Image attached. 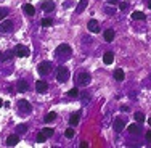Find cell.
Masks as SVG:
<instances>
[{
    "mask_svg": "<svg viewBox=\"0 0 151 148\" xmlns=\"http://www.w3.org/2000/svg\"><path fill=\"white\" fill-rule=\"evenodd\" d=\"M71 53H73V50H71V47L68 45V44H61L56 47V50H55V55L56 56H63V58H69L71 56Z\"/></svg>",
    "mask_w": 151,
    "mask_h": 148,
    "instance_id": "cell-1",
    "label": "cell"
},
{
    "mask_svg": "<svg viewBox=\"0 0 151 148\" xmlns=\"http://www.w3.org/2000/svg\"><path fill=\"white\" fill-rule=\"evenodd\" d=\"M37 71H39V74H42V76L50 74L53 71V63L52 61H42V63H39Z\"/></svg>",
    "mask_w": 151,
    "mask_h": 148,
    "instance_id": "cell-2",
    "label": "cell"
},
{
    "mask_svg": "<svg viewBox=\"0 0 151 148\" xmlns=\"http://www.w3.org/2000/svg\"><path fill=\"white\" fill-rule=\"evenodd\" d=\"M68 79H69V69L66 66H60L58 73H56V81L60 84H64V82H68Z\"/></svg>",
    "mask_w": 151,
    "mask_h": 148,
    "instance_id": "cell-3",
    "label": "cell"
},
{
    "mask_svg": "<svg viewBox=\"0 0 151 148\" xmlns=\"http://www.w3.org/2000/svg\"><path fill=\"white\" fill-rule=\"evenodd\" d=\"M15 55L19 56V58H26L29 56V48L26 45H16L15 47Z\"/></svg>",
    "mask_w": 151,
    "mask_h": 148,
    "instance_id": "cell-4",
    "label": "cell"
},
{
    "mask_svg": "<svg viewBox=\"0 0 151 148\" xmlns=\"http://www.w3.org/2000/svg\"><path fill=\"white\" fill-rule=\"evenodd\" d=\"M18 106H19V113L29 114L31 111H32V108H31V103L27 102V100H19V102H18Z\"/></svg>",
    "mask_w": 151,
    "mask_h": 148,
    "instance_id": "cell-5",
    "label": "cell"
},
{
    "mask_svg": "<svg viewBox=\"0 0 151 148\" xmlns=\"http://www.w3.org/2000/svg\"><path fill=\"white\" fill-rule=\"evenodd\" d=\"M90 81H92V76L88 73H81V74H79V77H77V82L81 85H88V84H90Z\"/></svg>",
    "mask_w": 151,
    "mask_h": 148,
    "instance_id": "cell-6",
    "label": "cell"
},
{
    "mask_svg": "<svg viewBox=\"0 0 151 148\" xmlns=\"http://www.w3.org/2000/svg\"><path fill=\"white\" fill-rule=\"evenodd\" d=\"M13 29V23L10 19H3L0 21V32H8Z\"/></svg>",
    "mask_w": 151,
    "mask_h": 148,
    "instance_id": "cell-7",
    "label": "cell"
},
{
    "mask_svg": "<svg viewBox=\"0 0 151 148\" xmlns=\"http://www.w3.org/2000/svg\"><path fill=\"white\" fill-rule=\"evenodd\" d=\"M35 89H37L39 93H45L47 90H48V84H47L45 81H37L35 82Z\"/></svg>",
    "mask_w": 151,
    "mask_h": 148,
    "instance_id": "cell-8",
    "label": "cell"
},
{
    "mask_svg": "<svg viewBox=\"0 0 151 148\" xmlns=\"http://www.w3.org/2000/svg\"><path fill=\"white\" fill-rule=\"evenodd\" d=\"M87 27H88V31H90V32L95 34V32L100 31V23L96 19H90V21H88V26Z\"/></svg>",
    "mask_w": 151,
    "mask_h": 148,
    "instance_id": "cell-9",
    "label": "cell"
},
{
    "mask_svg": "<svg viewBox=\"0 0 151 148\" xmlns=\"http://www.w3.org/2000/svg\"><path fill=\"white\" fill-rule=\"evenodd\" d=\"M18 142H19V137H18L16 134H12V135H8V139H6V145L8 147H15V145H18Z\"/></svg>",
    "mask_w": 151,
    "mask_h": 148,
    "instance_id": "cell-10",
    "label": "cell"
},
{
    "mask_svg": "<svg viewBox=\"0 0 151 148\" xmlns=\"http://www.w3.org/2000/svg\"><path fill=\"white\" fill-rule=\"evenodd\" d=\"M114 131L116 132H121L122 129H124V126H125V122H124V119H121V118H116L114 119Z\"/></svg>",
    "mask_w": 151,
    "mask_h": 148,
    "instance_id": "cell-11",
    "label": "cell"
},
{
    "mask_svg": "<svg viewBox=\"0 0 151 148\" xmlns=\"http://www.w3.org/2000/svg\"><path fill=\"white\" fill-rule=\"evenodd\" d=\"M42 10L44 12H53L55 10V3L52 0H45V2H42Z\"/></svg>",
    "mask_w": 151,
    "mask_h": 148,
    "instance_id": "cell-12",
    "label": "cell"
},
{
    "mask_svg": "<svg viewBox=\"0 0 151 148\" xmlns=\"http://www.w3.org/2000/svg\"><path fill=\"white\" fill-rule=\"evenodd\" d=\"M16 87H18V92H26L27 90V87H29V85H27V82L24 81V79H19V81H18V84H16Z\"/></svg>",
    "mask_w": 151,
    "mask_h": 148,
    "instance_id": "cell-13",
    "label": "cell"
},
{
    "mask_svg": "<svg viewBox=\"0 0 151 148\" xmlns=\"http://www.w3.org/2000/svg\"><path fill=\"white\" fill-rule=\"evenodd\" d=\"M114 35H116V32H114L113 29H106L105 32H103V37H105L106 42H113Z\"/></svg>",
    "mask_w": 151,
    "mask_h": 148,
    "instance_id": "cell-14",
    "label": "cell"
},
{
    "mask_svg": "<svg viewBox=\"0 0 151 148\" xmlns=\"http://www.w3.org/2000/svg\"><path fill=\"white\" fill-rule=\"evenodd\" d=\"M79 118H81V111H77V113L71 114V118H69V124L73 126V127H76V126L79 124Z\"/></svg>",
    "mask_w": 151,
    "mask_h": 148,
    "instance_id": "cell-15",
    "label": "cell"
},
{
    "mask_svg": "<svg viewBox=\"0 0 151 148\" xmlns=\"http://www.w3.org/2000/svg\"><path fill=\"white\" fill-rule=\"evenodd\" d=\"M113 61H114L113 52H106L105 55H103V63H105V64H113Z\"/></svg>",
    "mask_w": 151,
    "mask_h": 148,
    "instance_id": "cell-16",
    "label": "cell"
},
{
    "mask_svg": "<svg viewBox=\"0 0 151 148\" xmlns=\"http://www.w3.org/2000/svg\"><path fill=\"white\" fill-rule=\"evenodd\" d=\"M124 71H122V68H117V69H114V79H116V81H124Z\"/></svg>",
    "mask_w": 151,
    "mask_h": 148,
    "instance_id": "cell-17",
    "label": "cell"
},
{
    "mask_svg": "<svg viewBox=\"0 0 151 148\" xmlns=\"http://www.w3.org/2000/svg\"><path fill=\"white\" fill-rule=\"evenodd\" d=\"M24 12H26V15L32 16V15L35 13V8H34V5H32V3H26V5H24Z\"/></svg>",
    "mask_w": 151,
    "mask_h": 148,
    "instance_id": "cell-18",
    "label": "cell"
},
{
    "mask_svg": "<svg viewBox=\"0 0 151 148\" xmlns=\"http://www.w3.org/2000/svg\"><path fill=\"white\" fill-rule=\"evenodd\" d=\"M55 119H56V113H55V111H50V113L45 116V119H44V121L47 122V124H48V122H53Z\"/></svg>",
    "mask_w": 151,
    "mask_h": 148,
    "instance_id": "cell-19",
    "label": "cell"
},
{
    "mask_svg": "<svg viewBox=\"0 0 151 148\" xmlns=\"http://www.w3.org/2000/svg\"><path fill=\"white\" fill-rule=\"evenodd\" d=\"M135 121L138 122V124H142V122H145V114H143L142 111H137V113H135Z\"/></svg>",
    "mask_w": 151,
    "mask_h": 148,
    "instance_id": "cell-20",
    "label": "cell"
},
{
    "mask_svg": "<svg viewBox=\"0 0 151 148\" xmlns=\"http://www.w3.org/2000/svg\"><path fill=\"white\" fill-rule=\"evenodd\" d=\"M127 131L130 132V134H137V132H140V126H138V122L137 124H130L127 127Z\"/></svg>",
    "mask_w": 151,
    "mask_h": 148,
    "instance_id": "cell-21",
    "label": "cell"
},
{
    "mask_svg": "<svg viewBox=\"0 0 151 148\" xmlns=\"http://www.w3.org/2000/svg\"><path fill=\"white\" fill-rule=\"evenodd\" d=\"M85 6H87V0H81V2H79V5H77V8H76V12H77V13H82Z\"/></svg>",
    "mask_w": 151,
    "mask_h": 148,
    "instance_id": "cell-22",
    "label": "cell"
},
{
    "mask_svg": "<svg viewBox=\"0 0 151 148\" xmlns=\"http://www.w3.org/2000/svg\"><path fill=\"white\" fill-rule=\"evenodd\" d=\"M74 135H76V132H74L73 126H71L69 129H66V131H64V137H66V139H73Z\"/></svg>",
    "mask_w": 151,
    "mask_h": 148,
    "instance_id": "cell-23",
    "label": "cell"
},
{
    "mask_svg": "<svg viewBox=\"0 0 151 148\" xmlns=\"http://www.w3.org/2000/svg\"><path fill=\"white\" fill-rule=\"evenodd\" d=\"M68 97H69V98H79V90L77 89H71L69 92H68Z\"/></svg>",
    "mask_w": 151,
    "mask_h": 148,
    "instance_id": "cell-24",
    "label": "cell"
},
{
    "mask_svg": "<svg viewBox=\"0 0 151 148\" xmlns=\"http://www.w3.org/2000/svg\"><path fill=\"white\" fill-rule=\"evenodd\" d=\"M132 18H134V19H145V13L143 12H134L132 13Z\"/></svg>",
    "mask_w": 151,
    "mask_h": 148,
    "instance_id": "cell-25",
    "label": "cell"
},
{
    "mask_svg": "<svg viewBox=\"0 0 151 148\" xmlns=\"http://www.w3.org/2000/svg\"><path fill=\"white\" fill-rule=\"evenodd\" d=\"M45 140H47V134H45L44 131H40V132L37 134V142H39V143H44Z\"/></svg>",
    "mask_w": 151,
    "mask_h": 148,
    "instance_id": "cell-26",
    "label": "cell"
},
{
    "mask_svg": "<svg viewBox=\"0 0 151 148\" xmlns=\"http://www.w3.org/2000/svg\"><path fill=\"white\" fill-rule=\"evenodd\" d=\"M40 24H42L44 27H47V26H52V24H53V19H52V18H44V19L40 21Z\"/></svg>",
    "mask_w": 151,
    "mask_h": 148,
    "instance_id": "cell-27",
    "label": "cell"
},
{
    "mask_svg": "<svg viewBox=\"0 0 151 148\" xmlns=\"http://www.w3.org/2000/svg\"><path fill=\"white\" fill-rule=\"evenodd\" d=\"M26 131H27V126H26V124H19V126H16V132L24 134Z\"/></svg>",
    "mask_w": 151,
    "mask_h": 148,
    "instance_id": "cell-28",
    "label": "cell"
},
{
    "mask_svg": "<svg viewBox=\"0 0 151 148\" xmlns=\"http://www.w3.org/2000/svg\"><path fill=\"white\" fill-rule=\"evenodd\" d=\"M8 16V10L6 8H0V21H3V18Z\"/></svg>",
    "mask_w": 151,
    "mask_h": 148,
    "instance_id": "cell-29",
    "label": "cell"
},
{
    "mask_svg": "<svg viewBox=\"0 0 151 148\" xmlns=\"http://www.w3.org/2000/svg\"><path fill=\"white\" fill-rule=\"evenodd\" d=\"M127 8H129V3L127 2H121L119 3V10H121V12H125Z\"/></svg>",
    "mask_w": 151,
    "mask_h": 148,
    "instance_id": "cell-30",
    "label": "cell"
},
{
    "mask_svg": "<svg viewBox=\"0 0 151 148\" xmlns=\"http://www.w3.org/2000/svg\"><path fill=\"white\" fill-rule=\"evenodd\" d=\"M42 131H44V132L47 134V137H52V135H53V132H55L52 127H45V129H42Z\"/></svg>",
    "mask_w": 151,
    "mask_h": 148,
    "instance_id": "cell-31",
    "label": "cell"
},
{
    "mask_svg": "<svg viewBox=\"0 0 151 148\" xmlns=\"http://www.w3.org/2000/svg\"><path fill=\"white\" fill-rule=\"evenodd\" d=\"M105 12L108 13V15H111V13H114L116 10H114V6H113V8H111V6H106V8H105Z\"/></svg>",
    "mask_w": 151,
    "mask_h": 148,
    "instance_id": "cell-32",
    "label": "cell"
},
{
    "mask_svg": "<svg viewBox=\"0 0 151 148\" xmlns=\"http://www.w3.org/2000/svg\"><path fill=\"white\" fill-rule=\"evenodd\" d=\"M12 55H13V53H12V52H6V53H5V55H3V56H2V58H3V60H8V58H12Z\"/></svg>",
    "mask_w": 151,
    "mask_h": 148,
    "instance_id": "cell-33",
    "label": "cell"
},
{
    "mask_svg": "<svg viewBox=\"0 0 151 148\" xmlns=\"http://www.w3.org/2000/svg\"><path fill=\"white\" fill-rule=\"evenodd\" d=\"M79 147H81V148H87L88 145H87V142H81V145H79Z\"/></svg>",
    "mask_w": 151,
    "mask_h": 148,
    "instance_id": "cell-34",
    "label": "cell"
},
{
    "mask_svg": "<svg viewBox=\"0 0 151 148\" xmlns=\"http://www.w3.org/2000/svg\"><path fill=\"white\" fill-rule=\"evenodd\" d=\"M146 140H148V142H151V131L146 132Z\"/></svg>",
    "mask_w": 151,
    "mask_h": 148,
    "instance_id": "cell-35",
    "label": "cell"
},
{
    "mask_svg": "<svg viewBox=\"0 0 151 148\" xmlns=\"http://www.w3.org/2000/svg\"><path fill=\"white\" fill-rule=\"evenodd\" d=\"M146 5H148V8L151 10V0H148V3H146Z\"/></svg>",
    "mask_w": 151,
    "mask_h": 148,
    "instance_id": "cell-36",
    "label": "cell"
},
{
    "mask_svg": "<svg viewBox=\"0 0 151 148\" xmlns=\"http://www.w3.org/2000/svg\"><path fill=\"white\" fill-rule=\"evenodd\" d=\"M108 2H111V3H113V2H121V0H108Z\"/></svg>",
    "mask_w": 151,
    "mask_h": 148,
    "instance_id": "cell-37",
    "label": "cell"
},
{
    "mask_svg": "<svg viewBox=\"0 0 151 148\" xmlns=\"http://www.w3.org/2000/svg\"><path fill=\"white\" fill-rule=\"evenodd\" d=\"M148 124H150V127H151V118L148 119Z\"/></svg>",
    "mask_w": 151,
    "mask_h": 148,
    "instance_id": "cell-38",
    "label": "cell"
},
{
    "mask_svg": "<svg viewBox=\"0 0 151 148\" xmlns=\"http://www.w3.org/2000/svg\"><path fill=\"white\" fill-rule=\"evenodd\" d=\"M2 105H3V100H2V98H0V106H2Z\"/></svg>",
    "mask_w": 151,
    "mask_h": 148,
    "instance_id": "cell-39",
    "label": "cell"
},
{
    "mask_svg": "<svg viewBox=\"0 0 151 148\" xmlns=\"http://www.w3.org/2000/svg\"><path fill=\"white\" fill-rule=\"evenodd\" d=\"M0 55H2V53H0Z\"/></svg>",
    "mask_w": 151,
    "mask_h": 148,
    "instance_id": "cell-40",
    "label": "cell"
}]
</instances>
